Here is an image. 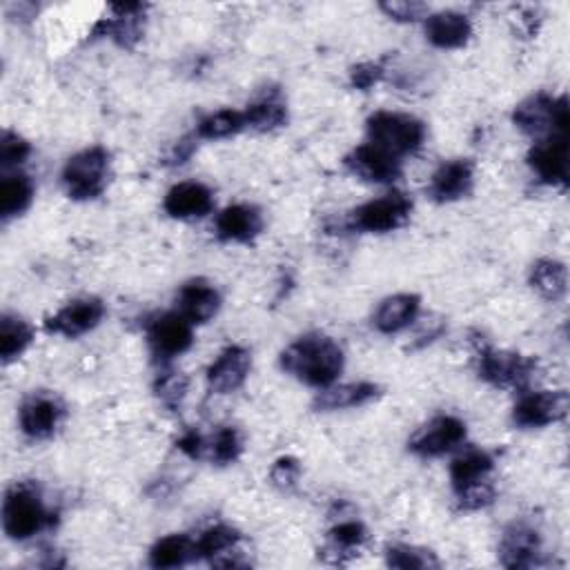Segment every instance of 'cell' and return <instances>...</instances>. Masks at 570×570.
Returning <instances> with one entry per match:
<instances>
[{
    "mask_svg": "<svg viewBox=\"0 0 570 570\" xmlns=\"http://www.w3.org/2000/svg\"><path fill=\"white\" fill-rule=\"evenodd\" d=\"M196 559V542L187 535H168L149 550V566L154 568H179Z\"/></svg>",
    "mask_w": 570,
    "mask_h": 570,
    "instance_id": "cell-27",
    "label": "cell"
},
{
    "mask_svg": "<svg viewBox=\"0 0 570 570\" xmlns=\"http://www.w3.org/2000/svg\"><path fill=\"white\" fill-rule=\"evenodd\" d=\"M29 154H32V147L23 136H19L16 132H10V130L3 132V138H0V166H3L5 170L19 168L21 163H25Z\"/></svg>",
    "mask_w": 570,
    "mask_h": 570,
    "instance_id": "cell-37",
    "label": "cell"
},
{
    "mask_svg": "<svg viewBox=\"0 0 570 570\" xmlns=\"http://www.w3.org/2000/svg\"><path fill=\"white\" fill-rule=\"evenodd\" d=\"M535 373L537 364L524 354L493 348L480 352V377L497 388H526Z\"/></svg>",
    "mask_w": 570,
    "mask_h": 570,
    "instance_id": "cell-7",
    "label": "cell"
},
{
    "mask_svg": "<svg viewBox=\"0 0 570 570\" xmlns=\"http://www.w3.org/2000/svg\"><path fill=\"white\" fill-rule=\"evenodd\" d=\"M241 535L239 531H234L232 526L226 524H217L213 529H207L205 533H201L196 542V559H217L219 555H230L232 548L239 544Z\"/></svg>",
    "mask_w": 570,
    "mask_h": 570,
    "instance_id": "cell-33",
    "label": "cell"
},
{
    "mask_svg": "<svg viewBox=\"0 0 570 570\" xmlns=\"http://www.w3.org/2000/svg\"><path fill=\"white\" fill-rule=\"evenodd\" d=\"M461 510H482L495 501V486L490 482H482L469 490L457 495Z\"/></svg>",
    "mask_w": 570,
    "mask_h": 570,
    "instance_id": "cell-40",
    "label": "cell"
},
{
    "mask_svg": "<svg viewBox=\"0 0 570 570\" xmlns=\"http://www.w3.org/2000/svg\"><path fill=\"white\" fill-rule=\"evenodd\" d=\"M301 477V465L296 459L292 457H281L277 459V463L272 465V471H270V480L277 488L281 490H292L296 486Z\"/></svg>",
    "mask_w": 570,
    "mask_h": 570,
    "instance_id": "cell-39",
    "label": "cell"
},
{
    "mask_svg": "<svg viewBox=\"0 0 570 570\" xmlns=\"http://www.w3.org/2000/svg\"><path fill=\"white\" fill-rule=\"evenodd\" d=\"M381 395V388L371 384V381H356V384H343V386H328L324 392L317 397L315 408L324 412H335V410H345V408H359L366 405L373 399Z\"/></svg>",
    "mask_w": 570,
    "mask_h": 570,
    "instance_id": "cell-25",
    "label": "cell"
},
{
    "mask_svg": "<svg viewBox=\"0 0 570 570\" xmlns=\"http://www.w3.org/2000/svg\"><path fill=\"white\" fill-rule=\"evenodd\" d=\"M154 392L161 399V403L170 410H179L185 395H187V379L181 373H161L157 384H154Z\"/></svg>",
    "mask_w": 570,
    "mask_h": 570,
    "instance_id": "cell-36",
    "label": "cell"
},
{
    "mask_svg": "<svg viewBox=\"0 0 570 570\" xmlns=\"http://www.w3.org/2000/svg\"><path fill=\"white\" fill-rule=\"evenodd\" d=\"M264 230V219L252 205H230L217 217L215 232L228 243H250Z\"/></svg>",
    "mask_w": 570,
    "mask_h": 570,
    "instance_id": "cell-20",
    "label": "cell"
},
{
    "mask_svg": "<svg viewBox=\"0 0 570 570\" xmlns=\"http://www.w3.org/2000/svg\"><path fill=\"white\" fill-rule=\"evenodd\" d=\"M252 368V356L245 348L241 345H228L217 361H213V366L207 368V386L217 395H228L239 390Z\"/></svg>",
    "mask_w": 570,
    "mask_h": 570,
    "instance_id": "cell-15",
    "label": "cell"
},
{
    "mask_svg": "<svg viewBox=\"0 0 570 570\" xmlns=\"http://www.w3.org/2000/svg\"><path fill=\"white\" fill-rule=\"evenodd\" d=\"M34 198V183L25 174H12L5 177L0 183V217L3 221H10L14 217H21Z\"/></svg>",
    "mask_w": 570,
    "mask_h": 570,
    "instance_id": "cell-28",
    "label": "cell"
},
{
    "mask_svg": "<svg viewBox=\"0 0 570 570\" xmlns=\"http://www.w3.org/2000/svg\"><path fill=\"white\" fill-rule=\"evenodd\" d=\"M241 452H243V439L237 428H221L210 441L205 439V457L219 465L234 463L241 457Z\"/></svg>",
    "mask_w": 570,
    "mask_h": 570,
    "instance_id": "cell-35",
    "label": "cell"
},
{
    "mask_svg": "<svg viewBox=\"0 0 570 570\" xmlns=\"http://www.w3.org/2000/svg\"><path fill=\"white\" fill-rule=\"evenodd\" d=\"M192 324L179 313L161 315L147 326L149 350L161 364H168V361L187 352L192 348Z\"/></svg>",
    "mask_w": 570,
    "mask_h": 570,
    "instance_id": "cell-9",
    "label": "cell"
},
{
    "mask_svg": "<svg viewBox=\"0 0 570 570\" xmlns=\"http://www.w3.org/2000/svg\"><path fill=\"white\" fill-rule=\"evenodd\" d=\"M177 303H179V315H183L192 326L207 324L219 313L221 294L213 283L196 279L181 288Z\"/></svg>",
    "mask_w": 570,
    "mask_h": 570,
    "instance_id": "cell-19",
    "label": "cell"
},
{
    "mask_svg": "<svg viewBox=\"0 0 570 570\" xmlns=\"http://www.w3.org/2000/svg\"><path fill=\"white\" fill-rule=\"evenodd\" d=\"M531 286L542 299L555 303L568 290V270L555 258H542L531 270Z\"/></svg>",
    "mask_w": 570,
    "mask_h": 570,
    "instance_id": "cell-26",
    "label": "cell"
},
{
    "mask_svg": "<svg viewBox=\"0 0 570 570\" xmlns=\"http://www.w3.org/2000/svg\"><path fill=\"white\" fill-rule=\"evenodd\" d=\"M368 138L373 145L390 151L392 157L399 159L424 145L426 125L410 114L377 112L368 119Z\"/></svg>",
    "mask_w": 570,
    "mask_h": 570,
    "instance_id": "cell-4",
    "label": "cell"
},
{
    "mask_svg": "<svg viewBox=\"0 0 570 570\" xmlns=\"http://www.w3.org/2000/svg\"><path fill=\"white\" fill-rule=\"evenodd\" d=\"M384 76H386V63L384 61H371V63H361V65L352 68L350 83H352V87H356L361 92H368L371 87L381 83Z\"/></svg>",
    "mask_w": 570,
    "mask_h": 570,
    "instance_id": "cell-38",
    "label": "cell"
},
{
    "mask_svg": "<svg viewBox=\"0 0 570 570\" xmlns=\"http://www.w3.org/2000/svg\"><path fill=\"white\" fill-rule=\"evenodd\" d=\"M475 183V166L469 159H452L437 168L428 194L437 203H452L469 196Z\"/></svg>",
    "mask_w": 570,
    "mask_h": 570,
    "instance_id": "cell-17",
    "label": "cell"
},
{
    "mask_svg": "<svg viewBox=\"0 0 570 570\" xmlns=\"http://www.w3.org/2000/svg\"><path fill=\"white\" fill-rule=\"evenodd\" d=\"M51 524V512L45 508L34 486L21 484L8 490L3 501V529L10 539L25 542Z\"/></svg>",
    "mask_w": 570,
    "mask_h": 570,
    "instance_id": "cell-2",
    "label": "cell"
},
{
    "mask_svg": "<svg viewBox=\"0 0 570 570\" xmlns=\"http://www.w3.org/2000/svg\"><path fill=\"white\" fill-rule=\"evenodd\" d=\"M533 172L546 185L568 183V132H555L539 138L529 154Z\"/></svg>",
    "mask_w": 570,
    "mask_h": 570,
    "instance_id": "cell-12",
    "label": "cell"
},
{
    "mask_svg": "<svg viewBox=\"0 0 570 570\" xmlns=\"http://www.w3.org/2000/svg\"><path fill=\"white\" fill-rule=\"evenodd\" d=\"M34 341V330L16 315H3L0 319V356L3 364L16 361Z\"/></svg>",
    "mask_w": 570,
    "mask_h": 570,
    "instance_id": "cell-30",
    "label": "cell"
},
{
    "mask_svg": "<svg viewBox=\"0 0 570 570\" xmlns=\"http://www.w3.org/2000/svg\"><path fill=\"white\" fill-rule=\"evenodd\" d=\"M102 317H106V305H102L100 299H76L61 307L54 317H49L45 322V330L51 335L76 339L94 330L102 322Z\"/></svg>",
    "mask_w": 570,
    "mask_h": 570,
    "instance_id": "cell-10",
    "label": "cell"
},
{
    "mask_svg": "<svg viewBox=\"0 0 570 570\" xmlns=\"http://www.w3.org/2000/svg\"><path fill=\"white\" fill-rule=\"evenodd\" d=\"M166 213L172 219L179 221H192V219H203L205 215L213 213L215 207V194L210 187L196 183V181H183L174 185L163 201Z\"/></svg>",
    "mask_w": 570,
    "mask_h": 570,
    "instance_id": "cell-16",
    "label": "cell"
},
{
    "mask_svg": "<svg viewBox=\"0 0 570 570\" xmlns=\"http://www.w3.org/2000/svg\"><path fill=\"white\" fill-rule=\"evenodd\" d=\"M495 469V461L488 452L484 450H469L459 454L450 463V482L454 495L469 490L482 482H488V475Z\"/></svg>",
    "mask_w": 570,
    "mask_h": 570,
    "instance_id": "cell-24",
    "label": "cell"
},
{
    "mask_svg": "<svg viewBox=\"0 0 570 570\" xmlns=\"http://www.w3.org/2000/svg\"><path fill=\"white\" fill-rule=\"evenodd\" d=\"M539 555H542V537L531 524L514 522L506 529L499 544L501 566L533 568L539 563Z\"/></svg>",
    "mask_w": 570,
    "mask_h": 570,
    "instance_id": "cell-14",
    "label": "cell"
},
{
    "mask_svg": "<svg viewBox=\"0 0 570 570\" xmlns=\"http://www.w3.org/2000/svg\"><path fill=\"white\" fill-rule=\"evenodd\" d=\"M473 36L469 16L459 12H437L426 19V38L439 49H459Z\"/></svg>",
    "mask_w": 570,
    "mask_h": 570,
    "instance_id": "cell-23",
    "label": "cell"
},
{
    "mask_svg": "<svg viewBox=\"0 0 570 570\" xmlns=\"http://www.w3.org/2000/svg\"><path fill=\"white\" fill-rule=\"evenodd\" d=\"M368 542V531L361 522H341L328 533V553L332 555L330 561L343 563L345 559L354 557L356 550H361Z\"/></svg>",
    "mask_w": 570,
    "mask_h": 570,
    "instance_id": "cell-29",
    "label": "cell"
},
{
    "mask_svg": "<svg viewBox=\"0 0 570 570\" xmlns=\"http://www.w3.org/2000/svg\"><path fill=\"white\" fill-rule=\"evenodd\" d=\"M381 12L399 23H414L424 19V14L428 12V8L424 3H408V0H392V3H381L379 5Z\"/></svg>",
    "mask_w": 570,
    "mask_h": 570,
    "instance_id": "cell-41",
    "label": "cell"
},
{
    "mask_svg": "<svg viewBox=\"0 0 570 570\" xmlns=\"http://www.w3.org/2000/svg\"><path fill=\"white\" fill-rule=\"evenodd\" d=\"M63 420V405L47 395L29 397L19 412V422L23 435L29 439H49L57 433Z\"/></svg>",
    "mask_w": 570,
    "mask_h": 570,
    "instance_id": "cell-18",
    "label": "cell"
},
{
    "mask_svg": "<svg viewBox=\"0 0 570 570\" xmlns=\"http://www.w3.org/2000/svg\"><path fill=\"white\" fill-rule=\"evenodd\" d=\"M110 181V151L100 145L87 147L65 163L63 183L74 201H92L106 192Z\"/></svg>",
    "mask_w": 570,
    "mask_h": 570,
    "instance_id": "cell-3",
    "label": "cell"
},
{
    "mask_svg": "<svg viewBox=\"0 0 570 570\" xmlns=\"http://www.w3.org/2000/svg\"><path fill=\"white\" fill-rule=\"evenodd\" d=\"M243 117H245L247 130H254V132H272L288 123V110L283 102L275 96L252 102V106L243 112Z\"/></svg>",
    "mask_w": 570,
    "mask_h": 570,
    "instance_id": "cell-31",
    "label": "cell"
},
{
    "mask_svg": "<svg viewBox=\"0 0 570 570\" xmlns=\"http://www.w3.org/2000/svg\"><path fill=\"white\" fill-rule=\"evenodd\" d=\"M410 213L412 201L401 192H392L356 207L350 215L348 228L371 234H386L401 228L410 219Z\"/></svg>",
    "mask_w": 570,
    "mask_h": 570,
    "instance_id": "cell-6",
    "label": "cell"
},
{
    "mask_svg": "<svg viewBox=\"0 0 570 570\" xmlns=\"http://www.w3.org/2000/svg\"><path fill=\"white\" fill-rule=\"evenodd\" d=\"M177 448H179L185 457H190V459H201V457H205V439H203L198 433H194V430L185 433V435L177 441Z\"/></svg>",
    "mask_w": 570,
    "mask_h": 570,
    "instance_id": "cell-42",
    "label": "cell"
},
{
    "mask_svg": "<svg viewBox=\"0 0 570 570\" xmlns=\"http://www.w3.org/2000/svg\"><path fill=\"white\" fill-rule=\"evenodd\" d=\"M281 368L305 386L328 388L343 371V350L326 335H305L281 352Z\"/></svg>",
    "mask_w": 570,
    "mask_h": 570,
    "instance_id": "cell-1",
    "label": "cell"
},
{
    "mask_svg": "<svg viewBox=\"0 0 570 570\" xmlns=\"http://www.w3.org/2000/svg\"><path fill=\"white\" fill-rule=\"evenodd\" d=\"M386 563L390 568H401V570H428V568H439V559L435 553L417 546H405L397 544L386 550Z\"/></svg>",
    "mask_w": 570,
    "mask_h": 570,
    "instance_id": "cell-34",
    "label": "cell"
},
{
    "mask_svg": "<svg viewBox=\"0 0 570 570\" xmlns=\"http://www.w3.org/2000/svg\"><path fill=\"white\" fill-rule=\"evenodd\" d=\"M343 163L354 177L371 183H392L401 177V161L373 143L354 147Z\"/></svg>",
    "mask_w": 570,
    "mask_h": 570,
    "instance_id": "cell-13",
    "label": "cell"
},
{
    "mask_svg": "<svg viewBox=\"0 0 570 570\" xmlns=\"http://www.w3.org/2000/svg\"><path fill=\"white\" fill-rule=\"evenodd\" d=\"M243 130H247L243 112L219 110L201 119V123L196 125V136L203 141H221V138L237 136Z\"/></svg>",
    "mask_w": 570,
    "mask_h": 570,
    "instance_id": "cell-32",
    "label": "cell"
},
{
    "mask_svg": "<svg viewBox=\"0 0 570 570\" xmlns=\"http://www.w3.org/2000/svg\"><path fill=\"white\" fill-rule=\"evenodd\" d=\"M114 19H106L96 25V29L92 32L94 38H112L117 45L132 49L141 36H143V27H141V14L145 12L143 5L138 3H130V5H114L112 8Z\"/></svg>",
    "mask_w": 570,
    "mask_h": 570,
    "instance_id": "cell-21",
    "label": "cell"
},
{
    "mask_svg": "<svg viewBox=\"0 0 570 570\" xmlns=\"http://www.w3.org/2000/svg\"><path fill=\"white\" fill-rule=\"evenodd\" d=\"M465 439V424L450 414H441L414 433L408 448L420 457H441L454 450Z\"/></svg>",
    "mask_w": 570,
    "mask_h": 570,
    "instance_id": "cell-11",
    "label": "cell"
},
{
    "mask_svg": "<svg viewBox=\"0 0 570 570\" xmlns=\"http://www.w3.org/2000/svg\"><path fill=\"white\" fill-rule=\"evenodd\" d=\"M512 123L524 134L544 138L555 132H568V100L548 94H533L512 112Z\"/></svg>",
    "mask_w": 570,
    "mask_h": 570,
    "instance_id": "cell-5",
    "label": "cell"
},
{
    "mask_svg": "<svg viewBox=\"0 0 570 570\" xmlns=\"http://www.w3.org/2000/svg\"><path fill=\"white\" fill-rule=\"evenodd\" d=\"M570 397L566 390L529 392L512 408V422L520 428H546L568 414Z\"/></svg>",
    "mask_w": 570,
    "mask_h": 570,
    "instance_id": "cell-8",
    "label": "cell"
},
{
    "mask_svg": "<svg viewBox=\"0 0 570 570\" xmlns=\"http://www.w3.org/2000/svg\"><path fill=\"white\" fill-rule=\"evenodd\" d=\"M420 307H422V299L417 294L388 296L377 307L373 324L381 335H397L417 319Z\"/></svg>",
    "mask_w": 570,
    "mask_h": 570,
    "instance_id": "cell-22",
    "label": "cell"
}]
</instances>
